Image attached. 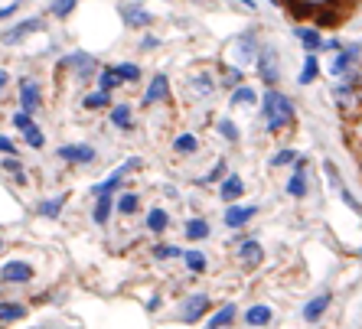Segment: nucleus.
Masks as SVG:
<instances>
[{
  "label": "nucleus",
  "instance_id": "obj_1",
  "mask_svg": "<svg viewBox=\"0 0 362 329\" xmlns=\"http://www.w3.org/2000/svg\"><path fill=\"white\" fill-rule=\"evenodd\" d=\"M261 108H265V118H267V127H271V131H284L287 124L294 121V108H291V102H287L281 92H267Z\"/></svg>",
  "mask_w": 362,
  "mask_h": 329
},
{
  "label": "nucleus",
  "instance_id": "obj_2",
  "mask_svg": "<svg viewBox=\"0 0 362 329\" xmlns=\"http://www.w3.org/2000/svg\"><path fill=\"white\" fill-rule=\"evenodd\" d=\"M258 76L265 78L267 85H274L277 82V52H274V46H261V52H258Z\"/></svg>",
  "mask_w": 362,
  "mask_h": 329
},
{
  "label": "nucleus",
  "instance_id": "obj_3",
  "mask_svg": "<svg viewBox=\"0 0 362 329\" xmlns=\"http://www.w3.org/2000/svg\"><path fill=\"white\" fill-rule=\"evenodd\" d=\"M33 277V267L27 261H7L0 267V281L4 284H27Z\"/></svg>",
  "mask_w": 362,
  "mask_h": 329
},
{
  "label": "nucleus",
  "instance_id": "obj_4",
  "mask_svg": "<svg viewBox=\"0 0 362 329\" xmlns=\"http://www.w3.org/2000/svg\"><path fill=\"white\" fill-rule=\"evenodd\" d=\"M209 310V297L206 293H193V297H186V303H183V323H196L202 316V313Z\"/></svg>",
  "mask_w": 362,
  "mask_h": 329
},
{
  "label": "nucleus",
  "instance_id": "obj_5",
  "mask_svg": "<svg viewBox=\"0 0 362 329\" xmlns=\"http://www.w3.org/2000/svg\"><path fill=\"white\" fill-rule=\"evenodd\" d=\"M20 104H23V114H33L39 108V85L33 78H23L20 85Z\"/></svg>",
  "mask_w": 362,
  "mask_h": 329
},
{
  "label": "nucleus",
  "instance_id": "obj_6",
  "mask_svg": "<svg viewBox=\"0 0 362 329\" xmlns=\"http://www.w3.org/2000/svg\"><path fill=\"white\" fill-rule=\"evenodd\" d=\"M167 98H170V78H167V76H153L151 88H147V94H144V102L157 104V102H167Z\"/></svg>",
  "mask_w": 362,
  "mask_h": 329
},
{
  "label": "nucleus",
  "instance_id": "obj_7",
  "mask_svg": "<svg viewBox=\"0 0 362 329\" xmlns=\"http://www.w3.org/2000/svg\"><path fill=\"white\" fill-rule=\"evenodd\" d=\"M59 157H62V160H72V163H92L95 160V150H92V147H88V144H69V147H62V150H59Z\"/></svg>",
  "mask_w": 362,
  "mask_h": 329
},
{
  "label": "nucleus",
  "instance_id": "obj_8",
  "mask_svg": "<svg viewBox=\"0 0 362 329\" xmlns=\"http://www.w3.org/2000/svg\"><path fill=\"white\" fill-rule=\"evenodd\" d=\"M251 59H258V49H255V36L251 33H245V36L235 39V62H251Z\"/></svg>",
  "mask_w": 362,
  "mask_h": 329
},
{
  "label": "nucleus",
  "instance_id": "obj_9",
  "mask_svg": "<svg viewBox=\"0 0 362 329\" xmlns=\"http://www.w3.org/2000/svg\"><path fill=\"white\" fill-rule=\"evenodd\" d=\"M39 27H43V20H27V23H20V27H13L10 33H4V39H0V43H4V46H13L17 39L29 36V33H36Z\"/></svg>",
  "mask_w": 362,
  "mask_h": 329
},
{
  "label": "nucleus",
  "instance_id": "obj_10",
  "mask_svg": "<svg viewBox=\"0 0 362 329\" xmlns=\"http://www.w3.org/2000/svg\"><path fill=\"white\" fill-rule=\"evenodd\" d=\"M255 212H258L255 206H232L229 212H225V225H229V228H242L248 218H255Z\"/></svg>",
  "mask_w": 362,
  "mask_h": 329
},
{
  "label": "nucleus",
  "instance_id": "obj_11",
  "mask_svg": "<svg viewBox=\"0 0 362 329\" xmlns=\"http://www.w3.org/2000/svg\"><path fill=\"white\" fill-rule=\"evenodd\" d=\"M66 66L78 69V78H85L95 72V56H88V52H72V56L66 59Z\"/></svg>",
  "mask_w": 362,
  "mask_h": 329
},
{
  "label": "nucleus",
  "instance_id": "obj_12",
  "mask_svg": "<svg viewBox=\"0 0 362 329\" xmlns=\"http://www.w3.org/2000/svg\"><path fill=\"white\" fill-rule=\"evenodd\" d=\"M326 307H330V293H320V297H314V300L304 307V320L307 323H316L326 313Z\"/></svg>",
  "mask_w": 362,
  "mask_h": 329
},
{
  "label": "nucleus",
  "instance_id": "obj_13",
  "mask_svg": "<svg viewBox=\"0 0 362 329\" xmlns=\"http://www.w3.org/2000/svg\"><path fill=\"white\" fill-rule=\"evenodd\" d=\"M245 323H248V326H267V323H271V307H265V303H255V307H248Z\"/></svg>",
  "mask_w": 362,
  "mask_h": 329
},
{
  "label": "nucleus",
  "instance_id": "obj_14",
  "mask_svg": "<svg viewBox=\"0 0 362 329\" xmlns=\"http://www.w3.org/2000/svg\"><path fill=\"white\" fill-rule=\"evenodd\" d=\"M151 13L144 7H124V23L127 27H151Z\"/></svg>",
  "mask_w": 362,
  "mask_h": 329
},
{
  "label": "nucleus",
  "instance_id": "obj_15",
  "mask_svg": "<svg viewBox=\"0 0 362 329\" xmlns=\"http://www.w3.org/2000/svg\"><path fill=\"white\" fill-rule=\"evenodd\" d=\"M294 36L300 39V43H304V46L310 49V52H314V49H323V39H320V33H316V29L297 27V29H294Z\"/></svg>",
  "mask_w": 362,
  "mask_h": 329
},
{
  "label": "nucleus",
  "instance_id": "obj_16",
  "mask_svg": "<svg viewBox=\"0 0 362 329\" xmlns=\"http://www.w3.org/2000/svg\"><path fill=\"white\" fill-rule=\"evenodd\" d=\"M242 192H245V183H242L235 173H232V176H225V183H222V199H225V202H232V199H239Z\"/></svg>",
  "mask_w": 362,
  "mask_h": 329
},
{
  "label": "nucleus",
  "instance_id": "obj_17",
  "mask_svg": "<svg viewBox=\"0 0 362 329\" xmlns=\"http://www.w3.org/2000/svg\"><path fill=\"white\" fill-rule=\"evenodd\" d=\"M27 316V307L23 303H0V323H17Z\"/></svg>",
  "mask_w": 362,
  "mask_h": 329
},
{
  "label": "nucleus",
  "instance_id": "obj_18",
  "mask_svg": "<svg viewBox=\"0 0 362 329\" xmlns=\"http://www.w3.org/2000/svg\"><path fill=\"white\" fill-rule=\"evenodd\" d=\"M356 59H359V46H349V49H346V52H340V56H336V62H333V72H336V76H343V72H346V69H349V66H353Z\"/></svg>",
  "mask_w": 362,
  "mask_h": 329
},
{
  "label": "nucleus",
  "instance_id": "obj_19",
  "mask_svg": "<svg viewBox=\"0 0 362 329\" xmlns=\"http://www.w3.org/2000/svg\"><path fill=\"white\" fill-rule=\"evenodd\" d=\"M111 209H115V202H111V196H98V206H95V225H108V218H111Z\"/></svg>",
  "mask_w": 362,
  "mask_h": 329
},
{
  "label": "nucleus",
  "instance_id": "obj_20",
  "mask_svg": "<svg viewBox=\"0 0 362 329\" xmlns=\"http://www.w3.org/2000/svg\"><path fill=\"white\" fill-rule=\"evenodd\" d=\"M232 320H235V307L229 303V307H222V310L216 313V316H212L209 323H206V329H225Z\"/></svg>",
  "mask_w": 362,
  "mask_h": 329
},
{
  "label": "nucleus",
  "instance_id": "obj_21",
  "mask_svg": "<svg viewBox=\"0 0 362 329\" xmlns=\"http://www.w3.org/2000/svg\"><path fill=\"white\" fill-rule=\"evenodd\" d=\"M287 192H291V196H304V192H307V179H304V163H297L294 176H291V183H287Z\"/></svg>",
  "mask_w": 362,
  "mask_h": 329
},
{
  "label": "nucleus",
  "instance_id": "obj_22",
  "mask_svg": "<svg viewBox=\"0 0 362 329\" xmlns=\"http://www.w3.org/2000/svg\"><path fill=\"white\" fill-rule=\"evenodd\" d=\"M239 258H242V264H258L261 261V245H258V241H242Z\"/></svg>",
  "mask_w": 362,
  "mask_h": 329
},
{
  "label": "nucleus",
  "instance_id": "obj_23",
  "mask_svg": "<svg viewBox=\"0 0 362 329\" xmlns=\"http://www.w3.org/2000/svg\"><path fill=\"white\" fill-rule=\"evenodd\" d=\"M167 225H170V216H167L163 209H151V212H147V228H151V232H163Z\"/></svg>",
  "mask_w": 362,
  "mask_h": 329
},
{
  "label": "nucleus",
  "instance_id": "obj_24",
  "mask_svg": "<svg viewBox=\"0 0 362 329\" xmlns=\"http://www.w3.org/2000/svg\"><path fill=\"white\" fill-rule=\"evenodd\" d=\"M186 238H190V241H202V238H209V225H206L202 218H193V222H186Z\"/></svg>",
  "mask_w": 362,
  "mask_h": 329
},
{
  "label": "nucleus",
  "instance_id": "obj_25",
  "mask_svg": "<svg viewBox=\"0 0 362 329\" xmlns=\"http://www.w3.org/2000/svg\"><path fill=\"white\" fill-rule=\"evenodd\" d=\"M190 85L196 88V94H200V98H206V94L212 92V78L206 76V72H196V76L190 78Z\"/></svg>",
  "mask_w": 362,
  "mask_h": 329
},
{
  "label": "nucleus",
  "instance_id": "obj_26",
  "mask_svg": "<svg viewBox=\"0 0 362 329\" xmlns=\"http://www.w3.org/2000/svg\"><path fill=\"white\" fill-rule=\"evenodd\" d=\"M131 104H118L115 111H111V124H118V127H131Z\"/></svg>",
  "mask_w": 362,
  "mask_h": 329
},
{
  "label": "nucleus",
  "instance_id": "obj_27",
  "mask_svg": "<svg viewBox=\"0 0 362 329\" xmlns=\"http://www.w3.org/2000/svg\"><path fill=\"white\" fill-rule=\"evenodd\" d=\"M196 147H200V144H196L193 134H180V137L173 141V150L176 153H196Z\"/></svg>",
  "mask_w": 362,
  "mask_h": 329
},
{
  "label": "nucleus",
  "instance_id": "obj_28",
  "mask_svg": "<svg viewBox=\"0 0 362 329\" xmlns=\"http://www.w3.org/2000/svg\"><path fill=\"white\" fill-rule=\"evenodd\" d=\"M62 202H66V196L46 199V202H43V206H39V216H46V218H56L59 212H62Z\"/></svg>",
  "mask_w": 362,
  "mask_h": 329
},
{
  "label": "nucleus",
  "instance_id": "obj_29",
  "mask_svg": "<svg viewBox=\"0 0 362 329\" xmlns=\"http://www.w3.org/2000/svg\"><path fill=\"white\" fill-rule=\"evenodd\" d=\"M115 76L121 78V82H137V78H141V69L134 66V62H121V66L115 69Z\"/></svg>",
  "mask_w": 362,
  "mask_h": 329
},
{
  "label": "nucleus",
  "instance_id": "obj_30",
  "mask_svg": "<svg viewBox=\"0 0 362 329\" xmlns=\"http://www.w3.org/2000/svg\"><path fill=\"white\" fill-rule=\"evenodd\" d=\"M183 258H186V267H190L193 274L206 271V254H202V251H186Z\"/></svg>",
  "mask_w": 362,
  "mask_h": 329
},
{
  "label": "nucleus",
  "instance_id": "obj_31",
  "mask_svg": "<svg viewBox=\"0 0 362 329\" xmlns=\"http://www.w3.org/2000/svg\"><path fill=\"white\" fill-rule=\"evenodd\" d=\"M137 202H141V199L134 196V192H124V196L118 199V212H124V216H131V212H137Z\"/></svg>",
  "mask_w": 362,
  "mask_h": 329
},
{
  "label": "nucleus",
  "instance_id": "obj_32",
  "mask_svg": "<svg viewBox=\"0 0 362 329\" xmlns=\"http://www.w3.org/2000/svg\"><path fill=\"white\" fill-rule=\"evenodd\" d=\"M316 72H320V66H316V59H314V56H307L304 72H300V85H310V82L316 78Z\"/></svg>",
  "mask_w": 362,
  "mask_h": 329
},
{
  "label": "nucleus",
  "instance_id": "obj_33",
  "mask_svg": "<svg viewBox=\"0 0 362 329\" xmlns=\"http://www.w3.org/2000/svg\"><path fill=\"white\" fill-rule=\"evenodd\" d=\"M118 82H121V78L115 76V69H111V72H102V76H98V92H111V88H118Z\"/></svg>",
  "mask_w": 362,
  "mask_h": 329
},
{
  "label": "nucleus",
  "instance_id": "obj_34",
  "mask_svg": "<svg viewBox=\"0 0 362 329\" xmlns=\"http://www.w3.org/2000/svg\"><path fill=\"white\" fill-rule=\"evenodd\" d=\"M232 102H235V104H251V102H255V92H251L248 85H239V88L232 92Z\"/></svg>",
  "mask_w": 362,
  "mask_h": 329
},
{
  "label": "nucleus",
  "instance_id": "obj_35",
  "mask_svg": "<svg viewBox=\"0 0 362 329\" xmlns=\"http://www.w3.org/2000/svg\"><path fill=\"white\" fill-rule=\"evenodd\" d=\"M23 137H27V144L33 147V150H39V147H43V134H39L36 124H29L27 131H23Z\"/></svg>",
  "mask_w": 362,
  "mask_h": 329
},
{
  "label": "nucleus",
  "instance_id": "obj_36",
  "mask_svg": "<svg viewBox=\"0 0 362 329\" xmlns=\"http://www.w3.org/2000/svg\"><path fill=\"white\" fill-rule=\"evenodd\" d=\"M76 4L78 0H56V4H53V17H69Z\"/></svg>",
  "mask_w": 362,
  "mask_h": 329
},
{
  "label": "nucleus",
  "instance_id": "obj_37",
  "mask_svg": "<svg viewBox=\"0 0 362 329\" xmlns=\"http://www.w3.org/2000/svg\"><path fill=\"white\" fill-rule=\"evenodd\" d=\"M176 254H183V251H180V248H173V245H157V248H153V258H160V261L176 258Z\"/></svg>",
  "mask_w": 362,
  "mask_h": 329
},
{
  "label": "nucleus",
  "instance_id": "obj_38",
  "mask_svg": "<svg viewBox=\"0 0 362 329\" xmlns=\"http://www.w3.org/2000/svg\"><path fill=\"white\" fill-rule=\"evenodd\" d=\"M108 104V94L105 92H95V94H88L85 98V108H105Z\"/></svg>",
  "mask_w": 362,
  "mask_h": 329
},
{
  "label": "nucleus",
  "instance_id": "obj_39",
  "mask_svg": "<svg viewBox=\"0 0 362 329\" xmlns=\"http://www.w3.org/2000/svg\"><path fill=\"white\" fill-rule=\"evenodd\" d=\"M219 134L222 137H229V141H239V131H235V124L232 121H219Z\"/></svg>",
  "mask_w": 362,
  "mask_h": 329
},
{
  "label": "nucleus",
  "instance_id": "obj_40",
  "mask_svg": "<svg viewBox=\"0 0 362 329\" xmlns=\"http://www.w3.org/2000/svg\"><path fill=\"white\" fill-rule=\"evenodd\" d=\"M294 160H297V153H294V150H281L271 163H274V167H284V163H294Z\"/></svg>",
  "mask_w": 362,
  "mask_h": 329
},
{
  "label": "nucleus",
  "instance_id": "obj_41",
  "mask_svg": "<svg viewBox=\"0 0 362 329\" xmlns=\"http://www.w3.org/2000/svg\"><path fill=\"white\" fill-rule=\"evenodd\" d=\"M13 124H17L20 131H27L29 124H33V118H29V114H23V111H20V114H13Z\"/></svg>",
  "mask_w": 362,
  "mask_h": 329
},
{
  "label": "nucleus",
  "instance_id": "obj_42",
  "mask_svg": "<svg viewBox=\"0 0 362 329\" xmlns=\"http://www.w3.org/2000/svg\"><path fill=\"white\" fill-rule=\"evenodd\" d=\"M222 173H225V163H216V167H212V173H209V176H206V183H216V179H219L222 176Z\"/></svg>",
  "mask_w": 362,
  "mask_h": 329
},
{
  "label": "nucleus",
  "instance_id": "obj_43",
  "mask_svg": "<svg viewBox=\"0 0 362 329\" xmlns=\"http://www.w3.org/2000/svg\"><path fill=\"white\" fill-rule=\"evenodd\" d=\"M0 153H17L13 144H10V137H0Z\"/></svg>",
  "mask_w": 362,
  "mask_h": 329
},
{
  "label": "nucleus",
  "instance_id": "obj_44",
  "mask_svg": "<svg viewBox=\"0 0 362 329\" xmlns=\"http://www.w3.org/2000/svg\"><path fill=\"white\" fill-rule=\"evenodd\" d=\"M141 49H157V39H153V36H144Z\"/></svg>",
  "mask_w": 362,
  "mask_h": 329
},
{
  "label": "nucleus",
  "instance_id": "obj_45",
  "mask_svg": "<svg viewBox=\"0 0 362 329\" xmlns=\"http://www.w3.org/2000/svg\"><path fill=\"white\" fill-rule=\"evenodd\" d=\"M13 10H17V7H13V4H10V7H0V20H7V17H13Z\"/></svg>",
  "mask_w": 362,
  "mask_h": 329
},
{
  "label": "nucleus",
  "instance_id": "obj_46",
  "mask_svg": "<svg viewBox=\"0 0 362 329\" xmlns=\"http://www.w3.org/2000/svg\"><path fill=\"white\" fill-rule=\"evenodd\" d=\"M4 85H7V72H4V69H0V88H4Z\"/></svg>",
  "mask_w": 362,
  "mask_h": 329
},
{
  "label": "nucleus",
  "instance_id": "obj_47",
  "mask_svg": "<svg viewBox=\"0 0 362 329\" xmlns=\"http://www.w3.org/2000/svg\"><path fill=\"white\" fill-rule=\"evenodd\" d=\"M0 248H4V245H0Z\"/></svg>",
  "mask_w": 362,
  "mask_h": 329
}]
</instances>
